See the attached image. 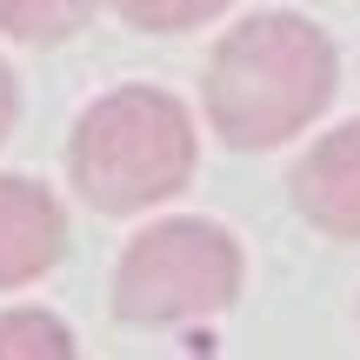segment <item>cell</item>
<instances>
[{"label": "cell", "mask_w": 360, "mask_h": 360, "mask_svg": "<svg viewBox=\"0 0 360 360\" xmlns=\"http://www.w3.org/2000/svg\"><path fill=\"white\" fill-rule=\"evenodd\" d=\"M74 354V334L67 321L40 307H20V314H0V360H67Z\"/></svg>", "instance_id": "obj_7"}, {"label": "cell", "mask_w": 360, "mask_h": 360, "mask_svg": "<svg viewBox=\"0 0 360 360\" xmlns=\"http://www.w3.org/2000/svg\"><path fill=\"white\" fill-rule=\"evenodd\" d=\"M67 254V214L40 180H0V287H27Z\"/></svg>", "instance_id": "obj_4"}, {"label": "cell", "mask_w": 360, "mask_h": 360, "mask_svg": "<svg viewBox=\"0 0 360 360\" xmlns=\"http://www.w3.org/2000/svg\"><path fill=\"white\" fill-rule=\"evenodd\" d=\"M94 0H0V34L27 40V47H60L87 27Z\"/></svg>", "instance_id": "obj_6"}, {"label": "cell", "mask_w": 360, "mask_h": 360, "mask_svg": "<svg viewBox=\"0 0 360 360\" xmlns=\"http://www.w3.org/2000/svg\"><path fill=\"white\" fill-rule=\"evenodd\" d=\"M294 207L334 240H360V120L314 141V154L294 167Z\"/></svg>", "instance_id": "obj_5"}, {"label": "cell", "mask_w": 360, "mask_h": 360, "mask_svg": "<svg viewBox=\"0 0 360 360\" xmlns=\"http://www.w3.org/2000/svg\"><path fill=\"white\" fill-rule=\"evenodd\" d=\"M114 7L141 34H187V27H207L214 13H227V0H114Z\"/></svg>", "instance_id": "obj_8"}, {"label": "cell", "mask_w": 360, "mask_h": 360, "mask_svg": "<svg viewBox=\"0 0 360 360\" xmlns=\"http://www.w3.org/2000/svg\"><path fill=\"white\" fill-rule=\"evenodd\" d=\"M13 114H20V94H13V74H7V60H0V141L13 134Z\"/></svg>", "instance_id": "obj_9"}, {"label": "cell", "mask_w": 360, "mask_h": 360, "mask_svg": "<svg viewBox=\"0 0 360 360\" xmlns=\"http://www.w3.org/2000/svg\"><path fill=\"white\" fill-rule=\"evenodd\" d=\"M67 174L101 214H141L193 180V120L160 87H114L80 114Z\"/></svg>", "instance_id": "obj_2"}, {"label": "cell", "mask_w": 360, "mask_h": 360, "mask_svg": "<svg viewBox=\"0 0 360 360\" xmlns=\"http://www.w3.org/2000/svg\"><path fill=\"white\" fill-rule=\"evenodd\" d=\"M240 294V247L214 220H160L120 254L114 314L134 327H187Z\"/></svg>", "instance_id": "obj_3"}, {"label": "cell", "mask_w": 360, "mask_h": 360, "mask_svg": "<svg viewBox=\"0 0 360 360\" xmlns=\"http://www.w3.org/2000/svg\"><path fill=\"white\" fill-rule=\"evenodd\" d=\"M340 87V53L300 13H254L233 34H220L207 60V120L227 147L260 154V147L294 141L314 127Z\"/></svg>", "instance_id": "obj_1"}]
</instances>
